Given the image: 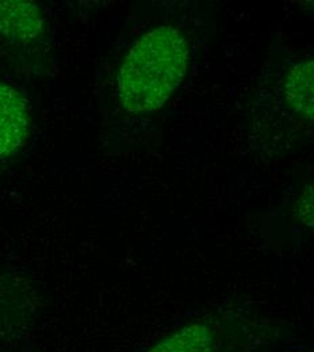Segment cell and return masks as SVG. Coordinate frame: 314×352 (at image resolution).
I'll return each mask as SVG.
<instances>
[{
	"mask_svg": "<svg viewBox=\"0 0 314 352\" xmlns=\"http://www.w3.org/2000/svg\"><path fill=\"white\" fill-rule=\"evenodd\" d=\"M188 65V44L181 32L160 26L144 34L118 72V95L129 113L157 111L179 87Z\"/></svg>",
	"mask_w": 314,
	"mask_h": 352,
	"instance_id": "6da1fadb",
	"label": "cell"
},
{
	"mask_svg": "<svg viewBox=\"0 0 314 352\" xmlns=\"http://www.w3.org/2000/svg\"><path fill=\"white\" fill-rule=\"evenodd\" d=\"M271 321L209 316L170 332L144 352H254L278 331Z\"/></svg>",
	"mask_w": 314,
	"mask_h": 352,
	"instance_id": "7a4b0ae2",
	"label": "cell"
},
{
	"mask_svg": "<svg viewBox=\"0 0 314 352\" xmlns=\"http://www.w3.org/2000/svg\"><path fill=\"white\" fill-rule=\"evenodd\" d=\"M29 114L22 95L0 85V159L18 153L29 137Z\"/></svg>",
	"mask_w": 314,
	"mask_h": 352,
	"instance_id": "3957f363",
	"label": "cell"
},
{
	"mask_svg": "<svg viewBox=\"0 0 314 352\" xmlns=\"http://www.w3.org/2000/svg\"><path fill=\"white\" fill-rule=\"evenodd\" d=\"M44 28L41 10L32 1L0 0V34L11 41L36 38Z\"/></svg>",
	"mask_w": 314,
	"mask_h": 352,
	"instance_id": "277c9868",
	"label": "cell"
},
{
	"mask_svg": "<svg viewBox=\"0 0 314 352\" xmlns=\"http://www.w3.org/2000/svg\"><path fill=\"white\" fill-rule=\"evenodd\" d=\"M283 96L298 118L314 124V57L289 68L283 80Z\"/></svg>",
	"mask_w": 314,
	"mask_h": 352,
	"instance_id": "5b68a950",
	"label": "cell"
},
{
	"mask_svg": "<svg viewBox=\"0 0 314 352\" xmlns=\"http://www.w3.org/2000/svg\"><path fill=\"white\" fill-rule=\"evenodd\" d=\"M34 316L33 297L29 287L18 283L0 293V335H18L27 328Z\"/></svg>",
	"mask_w": 314,
	"mask_h": 352,
	"instance_id": "8992f818",
	"label": "cell"
},
{
	"mask_svg": "<svg viewBox=\"0 0 314 352\" xmlns=\"http://www.w3.org/2000/svg\"><path fill=\"white\" fill-rule=\"evenodd\" d=\"M293 220L306 230L314 232V183L304 187L297 195L293 209Z\"/></svg>",
	"mask_w": 314,
	"mask_h": 352,
	"instance_id": "52a82bcc",
	"label": "cell"
}]
</instances>
